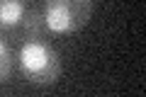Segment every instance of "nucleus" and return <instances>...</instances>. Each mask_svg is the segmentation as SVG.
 <instances>
[{
	"mask_svg": "<svg viewBox=\"0 0 146 97\" xmlns=\"http://www.w3.org/2000/svg\"><path fill=\"white\" fill-rule=\"evenodd\" d=\"M20 73L27 82L34 85H51L61 75V56L51 44L42 41L39 36H32L17 51Z\"/></svg>",
	"mask_w": 146,
	"mask_h": 97,
	"instance_id": "1",
	"label": "nucleus"
},
{
	"mask_svg": "<svg viewBox=\"0 0 146 97\" xmlns=\"http://www.w3.org/2000/svg\"><path fill=\"white\" fill-rule=\"evenodd\" d=\"M93 0H46L42 22L54 34H76L90 22Z\"/></svg>",
	"mask_w": 146,
	"mask_h": 97,
	"instance_id": "2",
	"label": "nucleus"
},
{
	"mask_svg": "<svg viewBox=\"0 0 146 97\" xmlns=\"http://www.w3.org/2000/svg\"><path fill=\"white\" fill-rule=\"evenodd\" d=\"M25 22V0H0V29H12Z\"/></svg>",
	"mask_w": 146,
	"mask_h": 97,
	"instance_id": "3",
	"label": "nucleus"
},
{
	"mask_svg": "<svg viewBox=\"0 0 146 97\" xmlns=\"http://www.w3.org/2000/svg\"><path fill=\"white\" fill-rule=\"evenodd\" d=\"M10 68H12V53L7 49V44L0 39V85L10 78Z\"/></svg>",
	"mask_w": 146,
	"mask_h": 97,
	"instance_id": "4",
	"label": "nucleus"
}]
</instances>
